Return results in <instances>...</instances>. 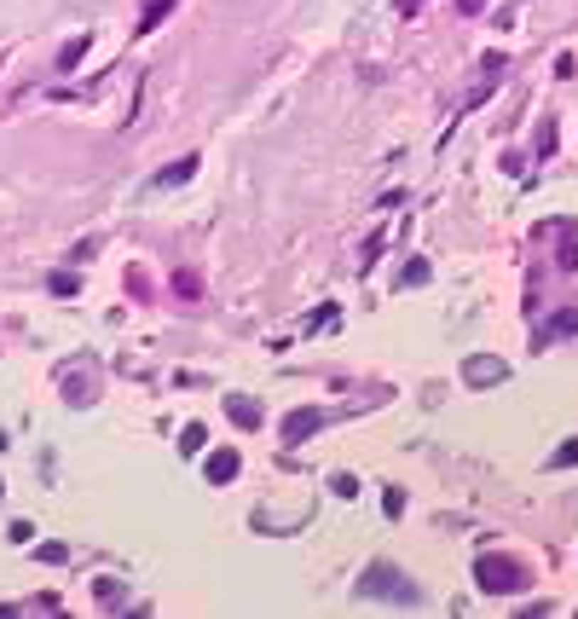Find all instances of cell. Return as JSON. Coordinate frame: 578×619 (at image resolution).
Here are the masks:
<instances>
[{
    "label": "cell",
    "mask_w": 578,
    "mask_h": 619,
    "mask_svg": "<svg viewBox=\"0 0 578 619\" xmlns=\"http://www.w3.org/2000/svg\"><path fill=\"white\" fill-rule=\"evenodd\" d=\"M359 596H393V602H417V585L405 579V573H393L387 561H376L365 579H359Z\"/></svg>",
    "instance_id": "1"
},
{
    "label": "cell",
    "mask_w": 578,
    "mask_h": 619,
    "mask_svg": "<svg viewBox=\"0 0 578 619\" xmlns=\"http://www.w3.org/2000/svg\"><path fill=\"white\" fill-rule=\"evenodd\" d=\"M474 579H480V591L503 596V591H520V585H526V573H520L515 561H503V556H480V561H474Z\"/></svg>",
    "instance_id": "2"
},
{
    "label": "cell",
    "mask_w": 578,
    "mask_h": 619,
    "mask_svg": "<svg viewBox=\"0 0 578 619\" xmlns=\"http://www.w3.org/2000/svg\"><path fill=\"white\" fill-rule=\"evenodd\" d=\"M237 475V452H214L208 457V480H232Z\"/></svg>",
    "instance_id": "4"
},
{
    "label": "cell",
    "mask_w": 578,
    "mask_h": 619,
    "mask_svg": "<svg viewBox=\"0 0 578 619\" xmlns=\"http://www.w3.org/2000/svg\"><path fill=\"white\" fill-rule=\"evenodd\" d=\"M191 168H197V162H191V157H186V162H180V168H168V174H162V180H156V186H180V180H191Z\"/></svg>",
    "instance_id": "8"
},
{
    "label": "cell",
    "mask_w": 578,
    "mask_h": 619,
    "mask_svg": "<svg viewBox=\"0 0 578 619\" xmlns=\"http://www.w3.org/2000/svg\"><path fill=\"white\" fill-rule=\"evenodd\" d=\"M561 267H578V232L567 226V238H561Z\"/></svg>",
    "instance_id": "7"
},
{
    "label": "cell",
    "mask_w": 578,
    "mask_h": 619,
    "mask_svg": "<svg viewBox=\"0 0 578 619\" xmlns=\"http://www.w3.org/2000/svg\"><path fill=\"white\" fill-rule=\"evenodd\" d=\"M463 376H469L474 388H492V382H503L509 371H503V359H469V365H463Z\"/></svg>",
    "instance_id": "3"
},
{
    "label": "cell",
    "mask_w": 578,
    "mask_h": 619,
    "mask_svg": "<svg viewBox=\"0 0 578 619\" xmlns=\"http://www.w3.org/2000/svg\"><path fill=\"white\" fill-rule=\"evenodd\" d=\"M226 411H232V417H237L243 428H260V411H255L249 400H226Z\"/></svg>",
    "instance_id": "6"
},
{
    "label": "cell",
    "mask_w": 578,
    "mask_h": 619,
    "mask_svg": "<svg viewBox=\"0 0 578 619\" xmlns=\"http://www.w3.org/2000/svg\"><path fill=\"white\" fill-rule=\"evenodd\" d=\"M319 423H324V417H319V411H295V417H289V428H284V434H289V440H306V434H313V428H319Z\"/></svg>",
    "instance_id": "5"
}]
</instances>
